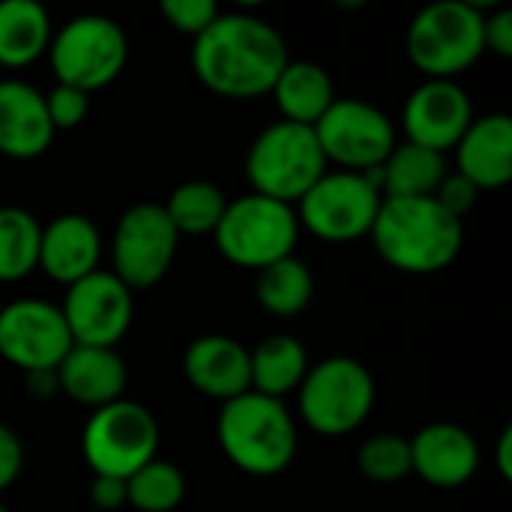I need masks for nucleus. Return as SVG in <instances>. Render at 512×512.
Returning <instances> with one entry per match:
<instances>
[{"mask_svg": "<svg viewBox=\"0 0 512 512\" xmlns=\"http://www.w3.org/2000/svg\"><path fill=\"white\" fill-rule=\"evenodd\" d=\"M288 66L285 39L273 24L249 12L219 15L192 45V72L216 96H267Z\"/></svg>", "mask_w": 512, "mask_h": 512, "instance_id": "nucleus-1", "label": "nucleus"}, {"mask_svg": "<svg viewBox=\"0 0 512 512\" xmlns=\"http://www.w3.org/2000/svg\"><path fill=\"white\" fill-rule=\"evenodd\" d=\"M369 237L393 270L429 276L459 258L465 225L435 198H384Z\"/></svg>", "mask_w": 512, "mask_h": 512, "instance_id": "nucleus-2", "label": "nucleus"}, {"mask_svg": "<svg viewBox=\"0 0 512 512\" xmlns=\"http://www.w3.org/2000/svg\"><path fill=\"white\" fill-rule=\"evenodd\" d=\"M216 438L228 462L252 477L282 474L297 456V423L282 399L255 390L225 402Z\"/></svg>", "mask_w": 512, "mask_h": 512, "instance_id": "nucleus-3", "label": "nucleus"}, {"mask_svg": "<svg viewBox=\"0 0 512 512\" xmlns=\"http://www.w3.org/2000/svg\"><path fill=\"white\" fill-rule=\"evenodd\" d=\"M483 6L468 0H438L420 9L408 27L405 51L411 63L426 72V78L456 81L465 69H471L483 45Z\"/></svg>", "mask_w": 512, "mask_h": 512, "instance_id": "nucleus-4", "label": "nucleus"}, {"mask_svg": "<svg viewBox=\"0 0 512 512\" xmlns=\"http://www.w3.org/2000/svg\"><path fill=\"white\" fill-rule=\"evenodd\" d=\"M327 174V159L312 126L279 120L267 126L246 153V177L255 195L297 204L321 177Z\"/></svg>", "mask_w": 512, "mask_h": 512, "instance_id": "nucleus-5", "label": "nucleus"}, {"mask_svg": "<svg viewBox=\"0 0 512 512\" xmlns=\"http://www.w3.org/2000/svg\"><path fill=\"white\" fill-rule=\"evenodd\" d=\"M297 237H300V222L294 207L255 192L228 201L225 216L213 231L216 249L234 267L255 270V273L282 258H291Z\"/></svg>", "mask_w": 512, "mask_h": 512, "instance_id": "nucleus-6", "label": "nucleus"}, {"mask_svg": "<svg viewBox=\"0 0 512 512\" xmlns=\"http://www.w3.org/2000/svg\"><path fill=\"white\" fill-rule=\"evenodd\" d=\"M372 408L375 378L354 357H327L300 384V417L324 438H342L360 429Z\"/></svg>", "mask_w": 512, "mask_h": 512, "instance_id": "nucleus-7", "label": "nucleus"}, {"mask_svg": "<svg viewBox=\"0 0 512 512\" xmlns=\"http://www.w3.org/2000/svg\"><path fill=\"white\" fill-rule=\"evenodd\" d=\"M48 54L57 84L90 96L123 72L129 60V39L108 15H78L51 36Z\"/></svg>", "mask_w": 512, "mask_h": 512, "instance_id": "nucleus-8", "label": "nucleus"}, {"mask_svg": "<svg viewBox=\"0 0 512 512\" xmlns=\"http://www.w3.org/2000/svg\"><path fill=\"white\" fill-rule=\"evenodd\" d=\"M81 453L93 477L129 480L138 468L156 459L159 423L144 405L117 399L90 414L81 432Z\"/></svg>", "mask_w": 512, "mask_h": 512, "instance_id": "nucleus-9", "label": "nucleus"}, {"mask_svg": "<svg viewBox=\"0 0 512 512\" xmlns=\"http://www.w3.org/2000/svg\"><path fill=\"white\" fill-rule=\"evenodd\" d=\"M384 195L354 171H327L300 201L297 222L327 243H354L372 234Z\"/></svg>", "mask_w": 512, "mask_h": 512, "instance_id": "nucleus-10", "label": "nucleus"}, {"mask_svg": "<svg viewBox=\"0 0 512 512\" xmlns=\"http://www.w3.org/2000/svg\"><path fill=\"white\" fill-rule=\"evenodd\" d=\"M312 129L327 165L336 162L342 171L354 174L381 168L396 147V129L390 117L378 105L354 96L336 99Z\"/></svg>", "mask_w": 512, "mask_h": 512, "instance_id": "nucleus-11", "label": "nucleus"}, {"mask_svg": "<svg viewBox=\"0 0 512 512\" xmlns=\"http://www.w3.org/2000/svg\"><path fill=\"white\" fill-rule=\"evenodd\" d=\"M177 243H180V234L174 231L162 204H135L120 216L114 228V240H111L114 270L111 273L129 291L153 288L171 270Z\"/></svg>", "mask_w": 512, "mask_h": 512, "instance_id": "nucleus-12", "label": "nucleus"}, {"mask_svg": "<svg viewBox=\"0 0 512 512\" xmlns=\"http://www.w3.org/2000/svg\"><path fill=\"white\" fill-rule=\"evenodd\" d=\"M60 315L72 345L114 348L132 327L135 303L132 291L114 273L96 270L66 288Z\"/></svg>", "mask_w": 512, "mask_h": 512, "instance_id": "nucleus-13", "label": "nucleus"}, {"mask_svg": "<svg viewBox=\"0 0 512 512\" xmlns=\"http://www.w3.org/2000/svg\"><path fill=\"white\" fill-rule=\"evenodd\" d=\"M72 351L60 306L48 300H12L0 309V357L27 372L57 369Z\"/></svg>", "mask_w": 512, "mask_h": 512, "instance_id": "nucleus-14", "label": "nucleus"}, {"mask_svg": "<svg viewBox=\"0 0 512 512\" xmlns=\"http://www.w3.org/2000/svg\"><path fill=\"white\" fill-rule=\"evenodd\" d=\"M402 123L411 144L444 153L453 150L474 123V105L468 90H462L456 81L426 78L408 96Z\"/></svg>", "mask_w": 512, "mask_h": 512, "instance_id": "nucleus-15", "label": "nucleus"}, {"mask_svg": "<svg viewBox=\"0 0 512 512\" xmlns=\"http://www.w3.org/2000/svg\"><path fill=\"white\" fill-rule=\"evenodd\" d=\"M480 447L474 435L456 423H432L411 441V471L435 489H459L474 480Z\"/></svg>", "mask_w": 512, "mask_h": 512, "instance_id": "nucleus-16", "label": "nucleus"}, {"mask_svg": "<svg viewBox=\"0 0 512 512\" xmlns=\"http://www.w3.org/2000/svg\"><path fill=\"white\" fill-rule=\"evenodd\" d=\"M183 375L198 393L219 402H231L252 390L249 348L222 333L201 336L186 348Z\"/></svg>", "mask_w": 512, "mask_h": 512, "instance_id": "nucleus-17", "label": "nucleus"}, {"mask_svg": "<svg viewBox=\"0 0 512 512\" xmlns=\"http://www.w3.org/2000/svg\"><path fill=\"white\" fill-rule=\"evenodd\" d=\"M102 237L99 228L81 213H63L42 228L39 267L60 285H75L78 279L99 270Z\"/></svg>", "mask_w": 512, "mask_h": 512, "instance_id": "nucleus-18", "label": "nucleus"}, {"mask_svg": "<svg viewBox=\"0 0 512 512\" xmlns=\"http://www.w3.org/2000/svg\"><path fill=\"white\" fill-rule=\"evenodd\" d=\"M54 141L45 111V93L27 81H0V153L9 159H36Z\"/></svg>", "mask_w": 512, "mask_h": 512, "instance_id": "nucleus-19", "label": "nucleus"}, {"mask_svg": "<svg viewBox=\"0 0 512 512\" xmlns=\"http://www.w3.org/2000/svg\"><path fill=\"white\" fill-rule=\"evenodd\" d=\"M456 162L465 180H471L480 192L501 189L512 180V120L510 114H486L474 117L462 141L453 147Z\"/></svg>", "mask_w": 512, "mask_h": 512, "instance_id": "nucleus-20", "label": "nucleus"}, {"mask_svg": "<svg viewBox=\"0 0 512 512\" xmlns=\"http://www.w3.org/2000/svg\"><path fill=\"white\" fill-rule=\"evenodd\" d=\"M126 381H129L126 363L114 348L72 345V351L57 366L60 393L93 411L123 399Z\"/></svg>", "mask_w": 512, "mask_h": 512, "instance_id": "nucleus-21", "label": "nucleus"}, {"mask_svg": "<svg viewBox=\"0 0 512 512\" xmlns=\"http://www.w3.org/2000/svg\"><path fill=\"white\" fill-rule=\"evenodd\" d=\"M270 93L276 96L282 120L300 126H315L336 102V87L330 72L312 60H288Z\"/></svg>", "mask_w": 512, "mask_h": 512, "instance_id": "nucleus-22", "label": "nucleus"}, {"mask_svg": "<svg viewBox=\"0 0 512 512\" xmlns=\"http://www.w3.org/2000/svg\"><path fill=\"white\" fill-rule=\"evenodd\" d=\"M51 18L36 0H0V66L21 69L51 45Z\"/></svg>", "mask_w": 512, "mask_h": 512, "instance_id": "nucleus-23", "label": "nucleus"}, {"mask_svg": "<svg viewBox=\"0 0 512 512\" xmlns=\"http://www.w3.org/2000/svg\"><path fill=\"white\" fill-rule=\"evenodd\" d=\"M444 177V153L405 141L396 144L381 165V192H387V198H435Z\"/></svg>", "mask_w": 512, "mask_h": 512, "instance_id": "nucleus-24", "label": "nucleus"}, {"mask_svg": "<svg viewBox=\"0 0 512 512\" xmlns=\"http://www.w3.org/2000/svg\"><path fill=\"white\" fill-rule=\"evenodd\" d=\"M249 372L255 393L285 399L300 390L309 372V357L294 336H267L255 351H249Z\"/></svg>", "mask_w": 512, "mask_h": 512, "instance_id": "nucleus-25", "label": "nucleus"}, {"mask_svg": "<svg viewBox=\"0 0 512 512\" xmlns=\"http://www.w3.org/2000/svg\"><path fill=\"white\" fill-rule=\"evenodd\" d=\"M312 294H315L312 270L297 255L282 258V261L258 270L255 297L267 315H276V318L303 315L306 306L312 303Z\"/></svg>", "mask_w": 512, "mask_h": 512, "instance_id": "nucleus-26", "label": "nucleus"}, {"mask_svg": "<svg viewBox=\"0 0 512 512\" xmlns=\"http://www.w3.org/2000/svg\"><path fill=\"white\" fill-rule=\"evenodd\" d=\"M225 207H228L225 192L210 180L180 183L171 192V198L162 204L177 234H213L225 216Z\"/></svg>", "mask_w": 512, "mask_h": 512, "instance_id": "nucleus-27", "label": "nucleus"}, {"mask_svg": "<svg viewBox=\"0 0 512 512\" xmlns=\"http://www.w3.org/2000/svg\"><path fill=\"white\" fill-rule=\"evenodd\" d=\"M42 225L21 207H0V282H18L39 267Z\"/></svg>", "mask_w": 512, "mask_h": 512, "instance_id": "nucleus-28", "label": "nucleus"}, {"mask_svg": "<svg viewBox=\"0 0 512 512\" xmlns=\"http://www.w3.org/2000/svg\"><path fill=\"white\" fill-rule=\"evenodd\" d=\"M186 480L171 462L153 459L126 480V504L138 512H171L183 504Z\"/></svg>", "mask_w": 512, "mask_h": 512, "instance_id": "nucleus-29", "label": "nucleus"}, {"mask_svg": "<svg viewBox=\"0 0 512 512\" xmlns=\"http://www.w3.org/2000/svg\"><path fill=\"white\" fill-rule=\"evenodd\" d=\"M357 468L378 486L402 483L411 474V441L399 435H375L360 447Z\"/></svg>", "mask_w": 512, "mask_h": 512, "instance_id": "nucleus-30", "label": "nucleus"}, {"mask_svg": "<svg viewBox=\"0 0 512 512\" xmlns=\"http://www.w3.org/2000/svg\"><path fill=\"white\" fill-rule=\"evenodd\" d=\"M159 9L174 30H180L192 39H198L222 15L213 0H162Z\"/></svg>", "mask_w": 512, "mask_h": 512, "instance_id": "nucleus-31", "label": "nucleus"}, {"mask_svg": "<svg viewBox=\"0 0 512 512\" xmlns=\"http://www.w3.org/2000/svg\"><path fill=\"white\" fill-rule=\"evenodd\" d=\"M45 111H48V120L54 126V132H63V129H75L87 120V111H90V96L75 90V87H66V84H54L51 93H45Z\"/></svg>", "mask_w": 512, "mask_h": 512, "instance_id": "nucleus-32", "label": "nucleus"}, {"mask_svg": "<svg viewBox=\"0 0 512 512\" xmlns=\"http://www.w3.org/2000/svg\"><path fill=\"white\" fill-rule=\"evenodd\" d=\"M477 195H480V189H477L471 180H465L462 174H447L444 183H441L438 192H435V201H438L450 216L465 219V213L477 204Z\"/></svg>", "mask_w": 512, "mask_h": 512, "instance_id": "nucleus-33", "label": "nucleus"}, {"mask_svg": "<svg viewBox=\"0 0 512 512\" xmlns=\"http://www.w3.org/2000/svg\"><path fill=\"white\" fill-rule=\"evenodd\" d=\"M483 45L498 57H512V9L495 6L483 18Z\"/></svg>", "mask_w": 512, "mask_h": 512, "instance_id": "nucleus-34", "label": "nucleus"}, {"mask_svg": "<svg viewBox=\"0 0 512 512\" xmlns=\"http://www.w3.org/2000/svg\"><path fill=\"white\" fill-rule=\"evenodd\" d=\"M21 465H24V447L18 435L0 423V492H6L18 480Z\"/></svg>", "mask_w": 512, "mask_h": 512, "instance_id": "nucleus-35", "label": "nucleus"}, {"mask_svg": "<svg viewBox=\"0 0 512 512\" xmlns=\"http://www.w3.org/2000/svg\"><path fill=\"white\" fill-rule=\"evenodd\" d=\"M90 504L96 510L105 512L126 507V480H117V477H93V483H90Z\"/></svg>", "mask_w": 512, "mask_h": 512, "instance_id": "nucleus-36", "label": "nucleus"}, {"mask_svg": "<svg viewBox=\"0 0 512 512\" xmlns=\"http://www.w3.org/2000/svg\"><path fill=\"white\" fill-rule=\"evenodd\" d=\"M27 393L33 399H51L54 393H60L57 384V369H45V372H27Z\"/></svg>", "mask_w": 512, "mask_h": 512, "instance_id": "nucleus-37", "label": "nucleus"}, {"mask_svg": "<svg viewBox=\"0 0 512 512\" xmlns=\"http://www.w3.org/2000/svg\"><path fill=\"white\" fill-rule=\"evenodd\" d=\"M495 462H498V474L504 480H512V429H504L498 450H495Z\"/></svg>", "mask_w": 512, "mask_h": 512, "instance_id": "nucleus-38", "label": "nucleus"}, {"mask_svg": "<svg viewBox=\"0 0 512 512\" xmlns=\"http://www.w3.org/2000/svg\"><path fill=\"white\" fill-rule=\"evenodd\" d=\"M0 512H9V510H6V507H3V504H0Z\"/></svg>", "mask_w": 512, "mask_h": 512, "instance_id": "nucleus-39", "label": "nucleus"}]
</instances>
